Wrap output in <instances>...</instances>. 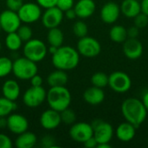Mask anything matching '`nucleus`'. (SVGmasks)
I'll use <instances>...</instances> for the list:
<instances>
[{
    "instance_id": "nucleus-1",
    "label": "nucleus",
    "mask_w": 148,
    "mask_h": 148,
    "mask_svg": "<svg viewBox=\"0 0 148 148\" xmlns=\"http://www.w3.org/2000/svg\"><path fill=\"white\" fill-rule=\"evenodd\" d=\"M121 113L126 121L138 128L146 121L148 112L141 100L130 97L122 102Z\"/></svg>"
},
{
    "instance_id": "nucleus-2",
    "label": "nucleus",
    "mask_w": 148,
    "mask_h": 148,
    "mask_svg": "<svg viewBox=\"0 0 148 148\" xmlns=\"http://www.w3.org/2000/svg\"><path fill=\"white\" fill-rule=\"evenodd\" d=\"M80 62V54L73 47L63 46L57 48L52 55V64L57 69L64 71L75 69Z\"/></svg>"
},
{
    "instance_id": "nucleus-3",
    "label": "nucleus",
    "mask_w": 148,
    "mask_h": 148,
    "mask_svg": "<svg viewBox=\"0 0 148 148\" xmlns=\"http://www.w3.org/2000/svg\"><path fill=\"white\" fill-rule=\"evenodd\" d=\"M46 101L50 108L62 112L70 106L72 97L69 90L65 86L50 87L47 92Z\"/></svg>"
},
{
    "instance_id": "nucleus-4",
    "label": "nucleus",
    "mask_w": 148,
    "mask_h": 148,
    "mask_svg": "<svg viewBox=\"0 0 148 148\" xmlns=\"http://www.w3.org/2000/svg\"><path fill=\"white\" fill-rule=\"evenodd\" d=\"M36 63V62L28 59L25 56L19 57L13 62L12 73L20 80H29L38 72V68Z\"/></svg>"
},
{
    "instance_id": "nucleus-5",
    "label": "nucleus",
    "mask_w": 148,
    "mask_h": 148,
    "mask_svg": "<svg viewBox=\"0 0 148 148\" xmlns=\"http://www.w3.org/2000/svg\"><path fill=\"white\" fill-rule=\"evenodd\" d=\"M48 52L46 44L39 39H30L25 42L23 46V55L28 59L38 62L42 61Z\"/></svg>"
},
{
    "instance_id": "nucleus-6",
    "label": "nucleus",
    "mask_w": 148,
    "mask_h": 148,
    "mask_svg": "<svg viewBox=\"0 0 148 148\" xmlns=\"http://www.w3.org/2000/svg\"><path fill=\"white\" fill-rule=\"evenodd\" d=\"M76 49L81 56L88 58H93L100 55L101 51V45L95 38L86 36L79 38Z\"/></svg>"
},
{
    "instance_id": "nucleus-7",
    "label": "nucleus",
    "mask_w": 148,
    "mask_h": 148,
    "mask_svg": "<svg viewBox=\"0 0 148 148\" xmlns=\"http://www.w3.org/2000/svg\"><path fill=\"white\" fill-rule=\"evenodd\" d=\"M91 126L94 129V137L98 144L109 143L114 137L113 126L101 119L93 121Z\"/></svg>"
},
{
    "instance_id": "nucleus-8",
    "label": "nucleus",
    "mask_w": 148,
    "mask_h": 148,
    "mask_svg": "<svg viewBox=\"0 0 148 148\" xmlns=\"http://www.w3.org/2000/svg\"><path fill=\"white\" fill-rule=\"evenodd\" d=\"M108 86L113 91L123 94L131 88L132 80L126 72L114 71L109 75Z\"/></svg>"
},
{
    "instance_id": "nucleus-9",
    "label": "nucleus",
    "mask_w": 148,
    "mask_h": 148,
    "mask_svg": "<svg viewBox=\"0 0 148 148\" xmlns=\"http://www.w3.org/2000/svg\"><path fill=\"white\" fill-rule=\"evenodd\" d=\"M47 92L42 87H34L31 86L29 88L23 95V101L25 106L34 108L39 107L46 100Z\"/></svg>"
},
{
    "instance_id": "nucleus-10",
    "label": "nucleus",
    "mask_w": 148,
    "mask_h": 148,
    "mask_svg": "<svg viewBox=\"0 0 148 148\" xmlns=\"http://www.w3.org/2000/svg\"><path fill=\"white\" fill-rule=\"evenodd\" d=\"M17 15L22 23H35L42 17L41 6L35 3H23L21 8L17 10Z\"/></svg>"
},
{
    "instance_id": "nucleus-11",
    "label": "nucleus",
    "mask_w": 148,
    "mask_h": 148,
    "mask_svg": "<svg viewBox=\"0 0 148 148\" xmlns=\"http://www.w3.org/2000/svg\"><path fill=\"white\" fill-rule=\"evenodd\" d=\"M71 139L78 143H84L94 135V129L91 124L87 122H75L69 129Z\"/></svg>"
},
{
    "instance_id": "nucleus-12",
    "label": "nucleus",
    "mask_w": 148,
    "mask_h": 148,
    "mask_svg": "<svg viewBox=\"0 0 148 148\" xmlns=\"http://www.w3.org/2000/svg\"><path fill=\"white\" fill-rule=\"evenodd\" d=\"M21 20L17 15V12L5 10L0 14V25L2 30L6 33L16 32L21 25Z\"/></svg>"
},
{
    "instance_id": "nucleus-13",
    "label": "nucleus",
    "mask_w": 148,
    "mask_h": 148,
    "mask_svg": "<svg viewBox=\"0 0 148 148\" xmlns=\"http://www.w3.org/2000/svg\"><path fill=\"white\" fill-rule=\"evenodd\" d=\"M64 17V12L58 9L56 6L45 9V11L42 15V22L45 28L48 29L58 27Z\"/></svg>"
},
{
    "instance_id": "nucleus-14",
    "label": "nucleus",
    "mask_w": 148,
    "mask_h": 148,
    "mask_svg": "<svg viewBox=\"0 0 148 148\" xmlns=\"http://www.w3.org/2000/svg\"><path fill=\"white\" fill-rule=\"evenodd\" d=\"M123 53L129 60H137L143 54V45L138 38H127L123 42Z\"/></svg>"
},
{
    "instance_id": "nucleus-15",
    "label": "nucleus",
    "mask_w": 148,
    "mask_h": 148,
    "mask_svg": "<svg viewBox=\"0 0 148 148\" xmlns=\"http://www.w3.org/2000/svg\"><path fill=\"white\" fill-rule=\"evenodd\" d=\"M121 13V7L119 4L114 2H108L102 6L100 16L102 22L108 24H113L119 19Z\"/></svg>"
},
{
    "instance_id": "nucleus-16",
    "label": "nucleus",
    "mask_w": 148,
    "mask_h": 148,
    "mask_svg": "<svg viewBox=\"0 0 148 148\" xmlns=\"http://www.w3.org/2000/svg\"><path fill=\"white\" fill-rule=\"evenodd\" d=\"M7 127L11 133L18 135L28 130L29 121L22 114H10L7 116Z\"/></svg>"
},
{
    "instance_id": "nucleus-17",
    "label": "nucleus",
    "mask_w": 148,
    "mask_h": 148,
    "mask_svg": "<svg viewBox=\"0 0 148 148\" xmlns=\"http://www.w3.org/2000/svg\"><path fill=\"white\" fill-rule=\"evenodd\" d=\"M62 123L60 112L49 108L45 110L40 117V124L46 130H54Z\"/></svg>"
},
{
    "instance_id": "nucleus-18",
    "label": "nucleus",
    "mask_w": 148,
    "mask_h": 148,
    "mask_svg": "<svg viewBox=\"0 0 148 148\" xmlns=\"http://www.w3.org/2000/svg\"><path fill=\"white\" fill-rule=\"evenodd\" d=\"M77 17L86 19L90 17L96 10V4L94 0H79L74 5Z\"/></svg>"
},
{
    "instance_id": "nucleus-19",
    "label": "nucleus",
    "mask_w": 148,
    "mask_h": 148,
    "mask_svg": "<svg viewBox=\"0 0 148 148\" xmlns=\"http://www.w3.org/2000/svg\"><path fill=\"white\" fill-rule=\"evenodd\" d=\"M83 99L89 105H99L105 100V93L103 88L92 86L84 91Z\"/></svg>"
},
{
    "instance_id": "nucleus-20",
    "label": "nucleus",
    "mask_w": 148,
    "mask_h": 148,
    "mask_svg": "<svg viewBox=\"0 0 148 148\" xmlns=\"http://www.w3.org/2000/svg\"><path fill=\"white\" fill-rule=\"evenodd\" d=\"M136 129L137 128L134 125L125 121L117 127L115 130V135L119 140L122 142H129L135 137Z\"/></svg>"
},
{
    "instance_id": "nucleus-21",
    "label": "nucleus",
    "mask_w": 148,
    "mask_h": 148,
    "mask_svg": "<svg viewBox=\"0 0 148 148\" xmlns=\"http://www.w3.org/2000/svg\"><path fill=\"white\" fill-rule=\"evenodd\" d=\"M2 93L3 97L16 101L20 95V86L15 80H6L2 86Z\"/></svg>"
},
{
    "instance_id": "nucleus-22",
    "label": "nucleus",
    "mask_w": 148,
    "mask_h": 148,
    "mask_svg": "<svg viewBox=\"0 0 148 148\" xmlns=\"http://www.w3.org/2000/svg\"><path fill=\"white\" fill-rule=\"evenodd\" d=\"M121 7V12L127 18H134L141 11L140 2L138 0H123Z\"/></svg>"
},
{
    "instance_id": "nucleus-23",
    "label": "nucleus",
    "mask_w": 148,
    "mask_h": 148,
    "mask_svg": "<svg viewBox=\"0 0 148 148\" xmlns=\"http://www.w3.org/2000/svg\"><path fill=\"white\" fill-rule=\"evenodd\" d=\"M36 135L28 130L18 134L15 145L17 148H32L36 144Z\"/></svg>"
},
{
    "instance_id": "nucleus-24",
    "label": "nucleus",
    "mask_w": 148,
    "mask_h": 148,
    "mask_svg": "<svg viewBox=\"0 0 148 148\" xmlns=\"http://www.w3.org/2000/svg\"><path fill=\"white\" fill-rule=\"evenodd\" d=\"M69 76L66 71L57 69L52 71L47 77V82L50 87L65 86L68 83Z\"/></svg>"
},
{
    "instance_id": "nucleus-25",
    "label": "nucleus",
    "mask_w": 148,
    "mask_h": 148,
    "mask_svg": "<svg viewBox=\"0 0 148 148\" xmlns=\"http://www.w3.org/2000/svg\"><path fill=\"white\" fill-rule=\"evenodd\" d=\"M110 39L116 43H123L127 38V29L122 25H114L109 30Z\"/></svg>"
},
{
    "instance_id": "nucleus-26",
    "label": "nucleus",
    "mask_w": 148,
    "mask_h": 148,
    "mask_svg": "<svg viewBox=\"0 0 148 148\" xmlns=\"http://www.w3.org/2000/svg\"><path fill=\"white\" fill-rule=\"evenodd\" d=\"M47 40L49 46H55L56 48H59L63 43L64 35L58 27L52 28L49 29V32L47 34Z\"/></svg>"
},
{
    "instance_id": "nucleus-27",
    "label": "nucleus",
    "mask_w": 148,
    "mask_h": 148,
    "mask_svg": "<svg viewBox=\"0 0 148 148\" xmlns=\"http://www.w3.org/2000/svg\"><path fill=\"white\" fill-rule=\"evenodd\" d=\"M23 41L19 37L16 32L7 33L5 37V45L11 51H16L22 47Z\"/></svg>"
},
{
    "instance_id": "nucleus-28",
    "label": "nucleus",
    "mask_w": 148,
    "mask_h": 148,
    "mask_svg": "<svg viewBox=\"0 0 148 148\" xmlns=\"http://www.w3.org/2000/svg\"><path fill=\"white\" fill-rule=\"evenodd\" d=\"M16 108L15 101L5 97H0V117H7Z\"/></svg>"
},
{
    "instance_id": "nucleus-29",
    "label": "nucleus",
    "mask_w": 148,
    "mask_h": 148,
    "mask_svg": "<svg viewBox=\"0 0 148 148\" xmlns=\"http://www.w3.org/2000/svg\"><path fill=\"white\" fill-rule=\"evenodd\" d=\"M108 79H109V75H108L104 72L99 71V72L95 73L92 75V77H91V83L95 87L104 88L107 86H108Z\"/></svg>"
},
{
    "instance_id": "nucleus-30",
    "label": "nucleus",
    "mask_w": 148,
    "mask_h": 148,
    "mask_svg": "<svg viewBox=\"0 0 148 148\" xmlns=\"http://www.w3.org/2000/svg\"><path fill=\"white\" fill-rule=\"evenodd\" d=\"M12 66L13 62L6 57V56H1L0 57V78L5 77L9 75L12 72Z\"/></svg>"
},
{
    "instance_id": "nucleus-31",
    "label": "nucleus",
    "mask_w": 148,
    "mask_h": 148,
    "mask_svg": "<svg viewBox=\"0 0 148 148\" xmlns=\"http://www.w3.org/2000/svg\"><path fill=\"white\" fill-rule=\"evenodd\" d=\"M88 27L85 22L80 20L74 23L73 33L76 37L82 38L83 36H88Z\"/></svg>"
},
{
    "instance_id": "nucleus-32",
    "label": "nucleus",
    "mask_w": 148,
    "mask_h": 148,
    "mask_svg": "<svg viewBox=\"0 0 148 148\" xmlns=\"http://www.w3.org/2000/svg\"><path fill=\"white\" fill-rule=\"evenodd\" d=\"M60 114L62 122L66 125H73L76 121V114L74 110L69 108V107L60 112Z\"/></svg>"
},
{
    "instance_id": "nucleus-33",
    "label": "nucleus",
    "mask_w": 148,
    "mask_h": 148,
    "mask_svg": "<svg viewBox=\"0 0 148 148\" xmlns=\"http://www.w3.org/2000/svg\"><path fill=\"white\" fill-rule=\"evenodd\" d=\"M16 32L17 33V35L19 36V37L21 38V40L23 42H27V41L30 40L33 36L32 29L27 24L20 25Z\"/></svg>"
},
{
    "instance_id": "nucleus-34",
    "label": "nucleus",
    "mask_w": 148,
    "mask_h": 148,
    "mask_svg": "<svg viewBox=\"0 0 148 148\" xmlns=\"http://www.w3.org/2000/svg\"><path fill=\"white\" fill-rule=\"evenodd\" d=\"M134 23L140 29H144L148 25V16L144 12L140 11L138 15H136L134 18Z\"/></svg>"
},
{
    "instance_id": "nucleus-35",
    "label": "nucleus",
    "mask_w": 148,
    "mask_h": 148,
    "mask_svg": "<svg viewBox=\"0 0 148 148\" xmlns=\"http://www.w3.org/2000/svg\"><path fill=\"white\" fill-rule=\"evenodd\" d=\"M75 5V1L74 0H57L56 3V7L60 9L62 11H66L71 8H73Z\"/></svg>"
},
{
    "instance_id": "nucleus-36",
    "label": "nucleus",
    "mask_w": 148,
    "mask_h": 148,
    "mask_svg": "<svg viewBox=\"0 0 148 148\" xmlns=\"http://www.w3.org/2000/svg\"><path fill=\"white\" fill-rule=\"evenodd\" d=\"M5 4L8 10L17 12L23 4V0H5Z\"/></svg>"
},
{
    "instance_id": "nucleus-37",
    "label": "nucleus",
    "mask_w": 148,
    "mask_h": 148,
    "mask_svg": "<svg viewBox=\"0 0 148 148\" xmlns=\"http://www.w3.org/2000/svg\"><path fill=\"white\" fill-rule=\"evenodd\" d=\"M12 141L9 136L3 134H0V148H11Z\"/></svg>"
},
{
    "instance_id": "nucleus-38",
    "label": "nucleus",
    "mask_w": 148,
    "mask_h": 148,
    "mask_svg": "<svg viewBox=\"0 0 148 148\" xmlns=\"http://www.w3.org/2000/svg\"><path fill=\"white\" fill-rule=\"evenodd\" d=\"M36 3L44 9L51 8L56 5L57 0H36Z\"/></svg>"
},
{
    "instance_id": "nucleus-39",
    "label": "nucleus",
    "mask_w": 148,
    "mask_h": 148,
    "mask_svg": "<svg viewBox=\"0 0 148 148\" xmlns=\"http://www.w3.org/2000/svg\"><path fill=\"white\" fill-rule=\"evenodd\" d=\"M127 29V36L129 38H137L140 35V29L135 25Z\"/></svg>"
},
{
    "instance_id": "nucleus-40",
    "label": "nucleus",
    "mask_w": 148,
    "mask_h": 148,
    "mask_svg": "<svg viewBox=\"0 0 148 148\" xmlns=\"http://www.w3.org/2000/svg\"><path fill=\"white\" fill-rule=\"evenodd\" d=\"M30 84L31 86L34 87H40L42 84V76H40L39 75L36 74L35 75H33L30 79Z\"/></svg>"
},
{
    "instance_id": "nucleus-41",
    "label": "nucleus",
    "mask_w": 148,
    "mask_h": 148,
    "mask_svg": "<svg viewBox=\"0 0 148 148\" xmlns=\"http://www.w3.org/2000/svg\"><path fill=\"white\" fill-rule=\"evenodd\" d=\"M83 144V146L87 148H95L97 147V145H98V143H97V141H96V140L95 139V137L94 136H92V137H90L89 139H88L84 143H82Z\"/></svg>"
},
{
    "instance_id": "nucleus-42",
    "label": "nucleus",
    "mask_w": 148,
    "mask_h": 148,
    "mask_svg": "<svg viewBox=\"0 0 148 148\" xmlns=\"http://www.w3.org/2000/svg\"><path fill=\"white\" fill-rule=\"evenodd\" d=\"M64 13H65L66 18H68V19H69V20H73V19H75V17H77L74 7L71 8V9H69V10H66V11H64Z\"/></svg>"
},
{
    "instance_id": "nucleus-43",
    "label": "nucleus",
    "mask_w": 148,
    "mask_h": 148,
    "mask_svg": "<svg viewBox=\"0 0 148 148\" xmlns=\"http://www.w3.org/2000/svg\"><path fill=\"white\" fill-rule=\"evenodd\" d=\"M140 5H141V11L148 16V0H141Z\"/></svg>"
},
{
    "instance_id": "nucleus-44",
    "label": "nucleus",
    "mask_w": 148,
    "mask_h": 148,
    "mask_svg": "<svg viewBox=\"0 0 148 148\" xmlns=\"http://www.w3.org/2000/svg\"><path fill=\"white\" fill-rule=\"evenodd\" d=\"M5 127H7V118L0 117V128L3 129Z\"/></svg>"
},
{
    "instance_id": "nucleus-45",
    "label": "nucleus",
    "mask_w": 148,
    "mask_h": 148,
    "mask_svg": "<svg viewBox=\"0 0 148 148\" xmlns=\"http://www.w3.org/2000/svg\"><path fill=\"white\" fill-rule=\"evenodd\" d=\"M142 102H143V104L145 105V107H146V108H147V110L148 112V91H147L144 95H143V97H142Z\"/></svg>"
},
{
    "instance_id": "nucleus-46",
    "label": "nucleus",
    "mask_w": 148,
    "mask_h": 148,
    "mask_svg": "<svg viewBox=\"0 0 148 148\" xmlns=\"http://www.w3.org/2000/svg\"><path fill=\"white\" fill-rule=\"evenodd\" d=\"M111 145L109 143H101V144H98L96 148H111Z\"/></svg>"
},
{
    "instance_id": "nucleus-47",
    "label": "nucleus",
    "mask_w": 148,
    "mask_h": 148,
    "mask_svg": "<svg viewBox=\"0 0 148 148\" xmlns=\"http://www.w3.org/2000/svg\"><path fill=\"white\" fill-rule=\"evenodd\" d=\"M56 49H57V48L55 47V46H49V53H50L51 55H53V54L56 51Z\"/></svg>"
},
{
    "instance_id": "nucleus-48",
    "label": "nucleus",
    "mask_w": 148,
    "mask_h": 148,
    "mask_svg": "<svg viewBox=\"0 0 148 148\" xmlns=\"http://www.w3.org/2000/svg\"><path fill=\"white\" fill-rule=\"evenodd\" d=\"M1 48H2V44H1V42H0V50H1Z\"/></svg>"
},
{
    "instance_id": "nucleus-49",
    "label": "nucleus",
    "mask_w": 148,
    "mask_h": 148,
    "mask_svg": "<svg viewBox=\"0 0 148 148\" xmlns=\"http://www.w3.org/2000/svg\"><path fill=\"white\" fill-rule=\"evenodd\" d=\"M2 30V29H1V25H0V31Z\"/></svg>"
},
{
    "instance_id": "nucleus-50",
    "label": "nucleus",
    "mask_w": 148,
    "mask_h": 148,
    "mask_svg": "<svg viewBox=\"0 0 148 148\" xmlns=\"http://www.w3.org/2000/svg\"><path fill=\"white\" fill-rule=\"evenodd\" d=\"M138 1H140H140H141V0H138Z\"/></svg>"
},
{
    "instance_id": "nucleus-51",
    "label": "nucleus",
    "mask_w": 148,
    "mask_h": 148,
    "mask_svg": "<svg viewBox=\"0 0 148 148\" xmlns=\"http://www.w3.org/2000/svg\"><path fill=\"white\" fill-rule=\"evenodd\" d=\"M147 145H148V139H147Z\"/></svg>"
}]
</instances>
